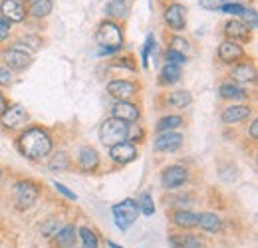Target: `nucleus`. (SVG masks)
<instances>
[{
	"mask_svg": "<svg viewBox=\"0 0 258 248\" xmlns=\"http://www.w3.org/2000/svg\"><path fill=\"white\" fill-rule=\"evenodd\" d=\"M18 149H20L22 155L26 159H30V161H42L44 157H48L52 153L54 139L42 127H28L18 137Z\"/></svg>",
	"mask_w": 258,
	"mask_h": 248,
	"instance_id": "f257e3e1",
	"label": "nucleus"
},
{
	"mask_svg": "<svg viewBox=\"0 0 258 248\" xmlns=\"http://www.w3.org/2000/svg\"><path fill=\"white\" fill-rule=\"evenodd\" d=\"M96 42L99 46V56L115 54L123 46V30L113 20H103L96 30Z\"/></svg>",
	"mask_w": 258,
	"mask_h": 248,
	"instance_id": "f03ea898",
	"label": "nucleus"
},
{
	"mask_svg": "<svg viewBox=\"0 0 258 248\" xmlns=\"http://www.w3.org/2000/svg\"><path fill=\"white\" fill-rule=\"evenodd\" d=\"M127 131L129 123L121 121V119H115V117H109L99 127V139L105 147H111V145H117L121 141H127Z\"/></svg>",
	"mask_w": 258,
	"mask_h": 248,
	"instance_id": "7ed1b4c3",
	"label": "nucleus"
},
{
	"mask_svg": "<svg viewBox=\"0 0 258 248\" xmlns=\"http://www.w3.org/2000/svg\"><path fill=\"white\" fill-rule=\"evenodd\" d=\"M40 189L34 181H18L14 185V205L18 211H28L38 203Z\"/></svg>",
	"mask_w": 258,
	"mask_h": 248,
	"instance_id": "20e7f679",
	"label": "nucleus"
},
{
	"mask_svg": "<svg viewBox=\"0 0 258 248\" xmlns=\"http://www.w3.org/2000/svg\"><path fill=\"white\" fill-rule=\"evenodd\" d=\"M111 213H113V218H115V226L121 228V230H127L129 226L137 220V217H139L137 201L123 199L121 203H117V205L111 207Z\"/></svg>",
	"mask_w": 258,
	"mask_h": 248,
	"instance_id": "39448f33",
	"label": "nucleus"
},
{
	"mask_svg": "<svg viewBox=\"0 0 258 248\" xmlns=\"http://www.w3.org/2000/svg\"><path fill=\"white\" fill-rule=\"evenodd\" d=\"M189 181V171L183 167V165H171V167H165L161 173V187L167 191H173V189H179Z\"/></svg>",
	"mask_w": 258,
	"mask_h": 248,
	"instance_id": "423d86ee",
	"label": "nucleus"
},
{
	"mask_svg": "<svg viewBox=\"0 0 258 248\" xmlns=\"http://www.w3.org/2000/svg\"><path fill=\"white\" fill-rule=\"evenodd\" d=\"M167 26L175 32H183L187 28V8L183 4H169L165 8V14H163Z\"/></svg>",
	"mask_w": 258,
	"mask_h": 248,
	"instance_id": "0eeeda50",
	"label": "nucleus"
},
{
	"mask_svg": "<svg viewBox=\"0 0 258 248\" xmlns=\"http://www.w3.org/2000/svg\"><path fill=\"white\" fill-rule=\"evenodd\" d=\"M107 155H109V159H111L115 165H127V163L135 161V159L139 157V151H137V147H135L133 143L121 141V143H117V145H111Z\"/></svg>",
	"mask_w": 258,
	"mask_h": 248,
	"instance_id": "6e6552de",
	"label": "nucleus"
},
{
	"mask_svg": "<svg viewBox=\"0 0 258 248\" xmlns=\"http://www.w3.org/2000/svg\"><path fill=\"white\" fill-rule=\"evenodd\" d=\"M0 119H2V125L6 129H18L28 121V113L20 103H12L6 107V111L0 115Z\"/></svg>",
	"mask_w": 258,
	"mask_h": 248,
	"instance_id": "1a4fd4ad",
	"label": "nucleus"
},
{
	"mask_svg": "<svg viewBox=\"0 0 258 248\" xmlns=\"http://www.w3.org/2000/svg\"><path fill=\"white\" fill-rule=\"evenodd\" d=\"M107 93L115 101H129L137 93V84L129 80H113L107 84Z\"/></svg>",
	"mask_w": 258,
	"mask_h": 248,
	"instance_id": "9d476101",
	"label": "nucleus"
},
{
	"mask_svg": "<svg viewBox=\"0 0 258 248\" xmlns=\"http://www.w3.org/2000/svg\"><path fill=\"white\" fill-rule=\"evenodd\" d=\"M181 143H183V133H179V131H163L155 137L153 145H155V151H159V153H173V151H177L181 147Z\"/></svg>",
	"mask_w": 258,
	"mask_h": 248,
	"instance_id": "9b49d317",
	"label": "nucleus"
},
{
	"mask_svg": "<svg viewBox=\"0 0 258 248\" xmlns=\"http://www.w3.org/2000/svg\"><path fill=\"white\" fill-rule=\"evenodd\" d=\"M111 117L121 119V121H125V123H135V121H139L141 111H139V107H137L135 103H131V101H115V103L111 105Z\"/></svg>",
	"mask_w": 258,
	"mask_h": 248,
	"instance_id": "f8f14e48",
	"label": "nucleus"
},
{
	"mask_svg": "<svg viewBox=\"0 0 258 248\" xmlns=\"http://www.w3.org/2000/svg\"><path fill=\"white\" fill-rule=\"evenodd\" d=\"M252 115V107L244 105V103H232L223 109L221 113V121L225 125H234V123H240L244 119H248Z\"/></svg>",
	"mask_w": 258,
	"mask_h": 248,
	"instance_id": "ddd939ff",
	"label": "nucleus"
},
{
	"mask_svg": "<svg viewBox=\"0 0 258 248\" xmlns=\"http://www.w3.org/2000/svg\"><path fill=\"white\" fill-rule=\"evenodd\" d=\"M217 54H219V60H221L223 64L234 66V64H238V60L244 58V48H242L240 44H236V42L225 40V42H221Z\"/></svg>",
	"mask_w": 258,
	"mask_h": 248,
	"instance_id": "4468645a",
	"label": "nucleus"
},
{
	"mask_svg": "<svg viewBox=\"0 0 258 248\" xmlns=\"http://www.w3.org/2000/svg\"><path fill=\"white\" fill-rule=\"evenodd\" d=\"M2 60L6 62V68H8V70H18V72L30 68V64H32L30 54H24V52L14 50V48L4 50V52H2Z\"/></svg>",
	"mask_w": 258,
	"mask_h": 248,
	"instance_id": "2eb2a0df",
	"label": "nucleus"
},
{
	"mask_svg": "<svg viewBox=\"0 0 258 248\" xmlns=\"http://www.w3.org/2000/svg\"><path fill=\"white\" fill-rule=\"evenodd\" d=\"M250 34H252V30L242 20H228L225 24V36L226 40H230V42H236V44L248 42Z\"/></svg>",
	"mask_w": 258,
	"mask_h": 248,
	"instance_id": "dca6fc26",
	"label": "nucleus"
},
{
	"mask_svg": "<svg viewBox=\"0 0 258 248\" xmlns=\"http://www.w3.org/2000/svg\"><path fill=\"white\" fill-rule=\"evenodd\" d=\"M232 82L236 84H254L256 82V68L252 62H238L230 70Z\"/></svg>",
	"mask_w": 258,
	"mask_h": 248,
	"instance_id": "f3484780",
	"label": "nucleus"
},
{
	"mask_svg": "<svg viewBox=\"0 0 258 248\" xmlns=\"http://www.w3.org/2000/svg\"><path fill=\"white\" fill-rule=\"evenodd\" d=\"M0 16L8 18L10 22H22L26 18V8L22 0H2L0 2Z\"/></svg>",
	"mask_w": 258,
	"mask_h": 248,
	"instance_id": "a211bd4d",
	"label": "nucleus"
},
{
	"mask_svg": "<svg viewBox=\"0 0 258 248\" xmlns=\"http://www.w3.org/2000/svg\"><path fill=\"white\" fill-rule=\"evenodd\" d=\"M197 226H201L205 232L217 234L223 230V218L217 213H201V215H197Z\"/></svg>",
	"mask_w": 258,
	"mask_h": 248,
	"instance_id": "6ab92c4d",
	"label": "nucleus"
},
{
	"mask_svg": "<svg viewBox=\"0 0 258 248\" xmlns=\"http://www.w3.org/2000/svg\"><path fill=\"white\" fill-rule=\"evenodd\" d=\"M78 165L84 169V171H96L99 167V153H97L94 147L86 145L78 151Z\"/></svg>",
	"mask_w": 258,
	"mask_h": 248,
	"instance_id": "aec40b11",
	"label": "nucleus"
},
{
	"mask_svg": "<svg viewBox=\"0 0 258 248\" xmlns=\"http://www.w3.org/2000/svg\"><path fill=\"white\" fill-rule=\"evenodd\" d=\"M76 238H78V228L74 224H64L56 236H54V242L58 248H74L76 244Z\"/></svg>",
	"mask_w": 258,
	"mask_h": 248,
	"instance_id": "412c9836",
	"label": "nucleus"
},
{
	"mask_svg": "<svg viewBox=\"0 0 258 248\" xmlns=\"http://www.w3.org/2000/svg\"><path fill=\"white\" fill-rule=\"evenodd\" d=\"M171 248H205V242L195 234H173L169 236Z\"/></svg>",
	"mask_w": 258,
	"mask_h": 248,
	"instance_id": "4be33fe9",
	"label": "nucleus"
},
{
	"mask_svg": "<svg viewBox=\"0 0 258 248\" xmlns=\"http://www.w3.org/2000/svg\"><path fill=\"white\" fill-rule=\"evenodd\" d=\"M105 12L111 16V18H127L129 12H131V2L129 0H107L105 4Z\"/></svg>",
	"mask_w": 258,
	"mask_h": 248,
	"instance_id": "5701e85b",
	"label": "nucleus"
},
{
	"mask_svg": "<svg viewBox=\"0 0 258 248\" xmlns=\"http://www.w3.org/2000/svg\"><path fill=\"white\" fill-rule=\"evenodd\" d=\"M167 105L169 107H175V109H185V107H189L191 105V101H193V95L191 92H187V90H175V92H171L167 95Z\"/></svg>",
	"mask_w": 258,
	"mask_h": 248,
	"instance_id": "b1692460",
	"label": "nucleus"
},
{
	"mask_svg": "<svg viewBox=\"0 0 258 248\" xmlns=\"http://www.w3.org/2000/svg\"><path fill=\"white\" fill-rule=\"evenodd\" d=\"M246 95L248 93L240 88V84H236L232 80L230 82H223L219 86V97H223V99H246Z\"/></svg>",
	"mask_w": 258,
	"mask_h": 248,
	"instance_id": "393cba45",
	"label": "nucleus"
},
{
	"mask_svg": "<svg viewBox=\"0 0 258 248\" xmlns=\"http://www.w3.org/2000/svg\"><path fill=\"white\" fill-rule=\"evenodd\" d=\"M181 66H175V64H165L159 72V84L161 86H173L181 80Z\"/></svg>",
	"mask_w": 258,
	"mask_h": 248,
	"instance_id": "a878e982",
	"label": "nucleus"
},
{
	"mask_svg": "<svg viewBox=\"0 0 258 248\" xmlns=\"http://www.w3.org/2000/svg\"><path fill=\"white\" fill-rule=\"evenodd\" d=\"M14 50H20L24 54H30V52H38L42 48V38L40 36H34V34H28V36H22L16 40V44L12 46Z\"/></svg>",
	"mask_w": 258,
	"mask_h": 248,
	"instance_id": "bb28decb",
	"label": "nucleus"
},
{
	"mask_svg": "<svg viewBox=\"0 0 258 248\" xmlns=\"http://www.w3.org/2000/svg\"><path fill=\"white\" fill-rule=\"evenodd\" d=\"M54 8V2L52 0H28V14L34 18H46L50 16Z\"/></svg>",
	"mask_w": 258,
	"mask_h": 248,
	"instance_id": "cd10ccee",
	"label": "nucleus"
},
{
	"mask_svg": "<svg viewBox=\"0 0 258 248\" xmlns=\"http://www.w3.org/2000/svg\"><path fill=\"white\" fill-rule=\"evenodd\" d=\"M173 222L175 226L183 228V230H191L197 226V215L191 213V211H185V209H179L173 213Z\"/></svg>",
	"mask_w": 258,
	"mask_h": 248,
	"instance_id": "c85d7f7f",
	"label": "nucleus"
},
{
	"mask_svg": "<svg viewBox=\"0 0 258 248\" xmlns=\"http://www.w3.org/2000/svg\"><path fill=\"white\" fill-rule=\"evenodd\" d=\"M70 163H72L70 155L66 151H58L56 155H52V159L48 161V169L54 171V173H64V171H68Z\"/></svg>",
	"mask_w": 258,
	"mask_h": 248,
	"instance_id": "c756f323",
	"label": "nucleus"
},
{
	"mask_svg": "<svg viewBox=\"0 0 258 248\" xmlns=\"http://www.w3.org/2000/svg\"><path fill=\"white\" fill-rule=\"evenodd\" d=\"M137 207H139V215L143 217H151L155 215V201L149 193H141L139 199H137Z\"/></svg>",
	"mask_w": 258,
	"mask_h": 248,
	"instance_id": "7c9ffc66",
	"label": "nucleus"
},
{
	"mask_svg": "<svg viewBox=\"0 0 258 248\" xmlns=\"http://www.w3.org/2000/svg\"><path fill=\"white\" fill-rule=\"evenodd\" d=\"M183 125V117L181 115H165L159 119V123H157V131L163 133V131H175V129H179Z\"/></svg>",
	"mask_w": 258,
	"mask_h": 248,
	"instance_id": "2f4dec72",
	"label": "nucleus"
},
{
	"mask_svg": "<svg viewBox=\"0 0 258 248\" xmlns=\"http://www.w3.org/2000/svg\"><path fill=\"white\" fill-rule=\"evenodd\" d=\"M78 238L82 240V246L84 248H97L99 242H97V236L94 234V230L90 226H82L78 228Z\"/></svg>",
	"mask_w": 258,
	"mask_h": 248,
	"instance_id": "473e14b6",
	"label": "nucleus"
},
{
	"mask_svg": "<svg viewBox=\"0 0 258 248\" xmlns=\"http://www.w3.org/2000/svg\"><path fill=\"white\" fill-rule=\"evenodd\" d=\"M62 226H64V224H62V220H60V218H56V217L48 218V220L42 224V234H44L46 238H54V236H56V232H58Z\"/></svg>",
	"mask_w": 258,
	"mask_h": 248,
	"instance_id": "72a5a7b5",
	"label": "nucleus"
},
{
	"mask_svg": "<svg viewBox=\"0 0 258 248\" xmlns=\"http://www.w3.org/2000/svg\"><path fill=\"white\" fill-rule=\"evenodd\" d=\"M151 50H155V38L153 36H147L145 44H143V50H141V66L147 68L149 66V54Z\"/></svg>",
	"mask_w": 258,
	"mask_h": 248,
	"instance_id": "f704fd0d",
	"label": "nucleus"
},
{
	"mask_svg": "<svg viewBox=\"0 0 258 248\" xmlns=\"http://www.w3.org/2000/svg\"><path fill=\"white\" fill-rule=\"evenodd\" d=\"M242 22L250 28V30H256V26H258V16H256V10L254 8H244L242 10Z\"/></svg>",
	"mask_w": 258,
	"mask_h": 248,
	"instance_id": "c9c22d12",
	"label": "nucleus"
},
{
	"mask_svg": "<svg viewBox=\"0 0 258 248\" xmlns=\"http://www.w3.org/2000/svg\"><path fill=\"white\" fill-rule=\"evenodd\" d=\"M143 137H145V131H143V127H141V125L129 123V131H127L129 143H133V141H143Z\"/></svg>",
	"mask_w": 258,
	"mask_h": 248,
	"instance_id": "e433bc0d",
	"label": "nucleus"
},
{
	"mask_svg": "<svg viewBox=\"0 0 258 248\" xmlns=\"http://www.w3.org/2000/svg\"><path fill=\"white\" fill-rule=\"evenodd\" d=\"M221 10H223L225 14H230V16H238V14H242L244 4H238V2H225V4L221 6Z\"/></svg>",
	"mask_w": 258,
	"mask_h": 248,
	"instance_id": "4c0bfd02",
	"label": "nucleus"
},
{
	"mask_svg": "<svg viewBox=\"0 0 258 248\" xmlns=\"http://www.w3.org/2000/svg\"><path fill=\"white\" fill-rule=\"evenodd\" d=\"M167 62L175 64V66H181V64L187 62V56H185V54H181V52H177V50L167 48Z\"/></svg>",
	"mask_w": 258,
	"mask_h": 248,
	"instance_id": "58836bf2",
	"label": "nucleus"
},
{
	"mask_svg": "<svg viewBox=\"0 0 258 248\" xmlns=\"http://www.w3.org/2000/svg\"><path fill=\"white\" fill-rule=\"evenodd\" d=\"M10 32H12V22L8 18L0 16V44L10 38Z\"/></svg>",
	"mask_w": 258,
	"mask_h": 248,
	"instance_id": "ea45409f",
	"label": "nucleus"
},
{
	"mask_svg": "<svg viewBox=\"0 0 258 248\" xmlns=\"http://www.w3.org/2000/svg\"><path fill=\"white\" fill-rule=\"evenodd\" d=\"M52 185H54V189H56L58 193H62V195H64L66 199H70V201H76V199H78V195H76L74 191H70V189H68V187H66V185H62V183H58V181H54Z\"/></svg>",
	"mask_w": 258,
	"mask_h": 248,
	"instance_id": "a19ab883",
	"label": "nucleus"
},
{
	"mask_svg": "<svg viewBox=\"0 0 258 248\" xmlns=\"http://www.w3.org/2000/svg\"><path fill=\"white\" fill-rule=\"evenodd\" d=\"M12 70H8L6 66H0V86H10L12 84Z\"/></svg>",
	"mask_w": 258,
	"mask_h": 248,
	"instance_id": "79ce46f5",
	"label": "nucleus"
},
{
	"mask_svg": "<svg viewBox=\"0 0 258 248\" xmlns=\"http://www.w3.org/2000/svg\"><path fill=\"white\" fill-rule=\"evenodd\" d=\"M199 4L205 10H221V6L225 4V0H199Z\"/></svg>",
	"mask_w": 258,
	"mask_h": 248,
	"instance_id": "37998d69",
	"label": "nucleus"
},
{
	"mask_svg": "<svg viewBox=\"0 0 258 248\" xmlns=\"http://www.w3.org/2000/svg\"><path fill=\"white\" fill-rule=\"evenodd\" d=\"M169 48H171V50H177V52H181V54H185V48H187V40H183V38H173Z\"/></svg>",
	"mask_w": 258,
	"mask_h": 248,
	"instance_id": "c03bdc74",
	"label": "nucleus"
},
{
	"mask_svg": "<svg viewBox=\"0 0 258 248\" xmlns=\"http://www.w3.org/2000/svg\"><path fill=\"white\" fill-rule=\"evenodd\" d=\"M248 133H250V137H252V139H258V121H256V119L250 123V129H248Z\"/></svg>",
	"mask_w": 258,
	"mask_h": 248,
	"instance_id": "a18cd8bd",
	"label": "nucleus"
},
{
	"mask_svg": "<svg viewBox=\"0 0 258 248\" xmlns=\"http://www.w3.org/2000/svg\"><path fill=\"white\" fill-rule=\"evenodd\" d=\"M6 107H8V101H6V97H4L2 92H0V115L6 111Z\"/></svg>",
	"mask_w": 258,
	"mask_h": 248,
	"instance_id": "49530a36",
	"label": "nucleus"
},
{
	"mask_svg": "<svg viewBox=\"0 0 258 248\" xmlns=\"http://www.w3.org/2000/svg\"><path fill=\"white\" fill-rule=\"evenodd\" d=\"M107 246H109V248H123V246H119V244H115V242H111V240L107 242Z\"/></svg>",
	"mask_w": 258,
	"mask_h": 248,
	"instance_id": "de8ad7c7",
	"label": "nucleus"
},
{
	"mask_svg": "<svg viewBox=\"0 0 258 248\" xmlns=\"http://www.w3.org/2000/svg\"><path fill=\"white\" fill-rule=\"evenodd\" d=\"M234 2H238V4H242V2H250V0H234Z\"/></svg>",
	"mask_w": 258,
	"mask_h": 248,
	"instance_id": "09e8293b",
	"label": "nucleus"
},
{
	"mask_svg": "<svg viewBox=\"0 0 258 248\" xmlns=\"http://www.w3.org/2000/svg\"><path fill=\"white\" fill-rule=\"evenodd\" d=\"M0 179H2V169H0Z\"/></svg>",
	"mask_w": 258,
	"mask_h": 248,
	"instance_id": "8fccbe9b",
	"label": "nucleus"
},
{
	"mask_svg": "<svg viewBox=\"0 0 258 248\" xmlns=\"http://www.w3.org/2000/svg\"><path fill=\"white\" fill-rule=\"evenodd\" d=\"M74 248H76V246H74Z\"/></svg>",
	"mask_w": 258,
	"mask_h": 248,
	"instance_id": "3c124183",
	"label": "nucleus"
}]
</instances>
